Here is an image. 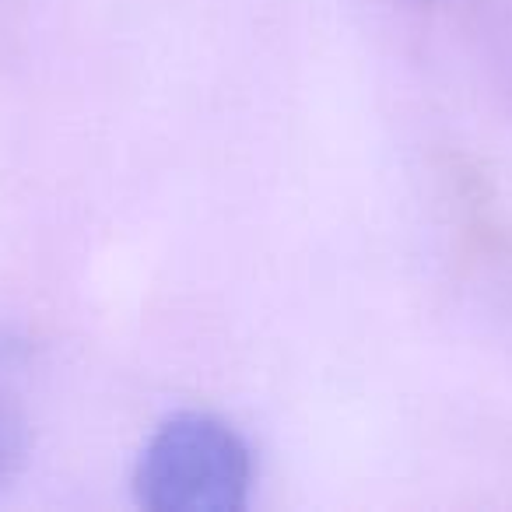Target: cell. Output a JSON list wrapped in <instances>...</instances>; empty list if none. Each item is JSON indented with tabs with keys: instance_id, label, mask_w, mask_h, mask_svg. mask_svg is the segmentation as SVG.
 Here are the masks:
<instances>
[{
	"instance_id": "7a4b0ae2",
	"label": "cell",
	"mask_w": 512,
	"mask_h": 512,
	"mask_svg": "<svg viewBox=\"0 0 512 512\" xmlns=\"http://www.w3.org/2000/svg\"><path fill=\"white\" fill-rule=\"evenodd\" d=\"M29 460V421L0 397V488H8Z\"/></svg>"
},
{
	"instance_id": "3957f363",
	"label": "cell",
	"mask_w": 512,
	"mask_h": 512,
	"mask_svg": "<svg viewBox=\"0 0 512 512\" xmlns=\"http://www.w3.org/2000/svg\"><path fill=\"white\" fill-rule=\"evenodd\" d=\"M15 351V344H8L4 337H0V362H8V355Z\"/></svg>"
},
{
	"instance_id": "6da1fadb",
	"label": "cell",
	"mask_w": 512,
	"mask_h": 512,
	"mask_svg": "<svg viewBox=\"0 0 512 512\" xmlns=\"http://www.w3.org/2000/svg\"><path fill=\"white\" fill-rule=\"evenodd\" d=\"M253 488V453L228 421L204 411L172 414L141 449L137 502L148 512H242Z\"/></svg>"
}]
</instances>
